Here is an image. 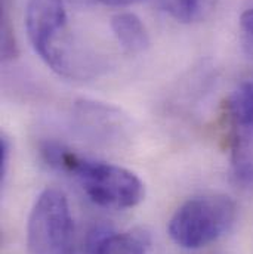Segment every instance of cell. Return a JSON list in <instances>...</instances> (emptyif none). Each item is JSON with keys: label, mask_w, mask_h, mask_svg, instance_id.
Masks as SVG:
<instances>
[{"label": "cell", "mask_w": 253, "mask_h": 254, "mask_svg": "<svg viewBox=\"0 0 253 254\" xmlns=\"http://www.w3.org/2000/svg\"><path fill=\"white\" fill-rule=\"evenodd\" d=\"M227 119L233 176L242 187L253 190V80L242 83L228 98Z\"/></svg>", "instance_id": "cell-5"}, {"label": "cell", "mask_w": 253, "mask_h": 254, "mask_svg": "<svg viewBox=\"0 0 253 254\" xmlns=\"http://www.w3.org/2000/svg\"><path fill=\"white\" fill-rule=\"evenodd\" d=\"M25 30L36 54L55 72L64 77L83 72V60L68 36L64 0H28Z\"/></svg>", "instance_id": "cell-2"}, {"label": "cell", "mask_w": 253, "mask_h": 254, "mask_svg": "<svg viewBox=\"0 0 253 254\" xmlns=\"http://www.w3.org/2000/svg\"><path fill=\"white\" fill-rule=\"evenodd\" d=\"M79 4H90V3H101L105 6H129L138 3L141 0H74Z\"/></svg>", "instance_id": "cell-12"}, {"label": "cell", "mask_w": 253, "mask_h": 254, "mask_svg": "<svg viewBox=\"0 0 253 254\" xmlns=\"http://www.w3.org/2000/svg\"><path fill=\"white\" fill-rule=\"evenodd\" d=\"M40 154L52 169L74 179L99 207L126 210L138 205L145 196L142 181L123 167L82 157L52 140L40 145Z\"/></svg>", "instance_id": "cell-1"}, {"label": "cell", "mask_w": 253, "mask_h": 254, "mask_svg": "<svg viewBox=\"0 0 253 254\" xmlns=\"http://www.w3.org/2000/svg\"><path fill=\"white\" fill-rule=\"evenodd\" d=\"M111 30L122 49L136 55L150 48L148 31L141 18L132 12H122L111 18Z\"/></svg>", "instance_id": "cell-7"}, {"label": "cell", "mask_w": 253, "mask_h": 254, "mask_svg": "<svg viewBox=\"0 0 253 254\" xmlns=\"http://www.w3.org/2000/svg\"><path fill=\"white\" fill-rule=\"evenodd\" d=\"M237 205L222 193H209L184 202L169 222L172 241L187 250H197L221 238L234 225Z\"/></svg>", "instance_id": "cell-3"}, {"label": "cell", "mask_w": 253, "mask_h": 254, "mask_svg": "<svg viewBox=\"0 0 253 254\" xmlns=\"http://www.w3.org/2000/svg\"><path fill=\"white\" fill-rule=\"evenodd\" d=\"M9 0H1V58L3 61H12L18 57V46L9 15Z\"/></svg>", "instance_id": "cell-9"}, {"label": "cell", "mask_w": 253, "mask_h": 254, "mask_svg": "<svg viewBox=\"0 0 253 254\" xmlns=\"http://www.w3.org/2000/svg\"><path fill=\"white\" fill-rule=\"evenodd\" d=\"M218 0H162L172 18L184 24L204 21L216 7Z\"/></svg>", "instance_id": "cell-8"}, {"label": "cell", "mask_w": 253, "mask_h": 254, "mask_svg": "<svg viewBox=\"0 0 253 254\" xmlns=\"http://www.w3.org/2000/svg\"><path fill=\"white\" fill-rule=\"evenodd\" d=\"M151 237L144 229L95 226L86 238V254H151Z\"/></svg>", "instance_id": "cell-6"}, {"label": "cell", "mask_w": 253, "mask_h": 254, "mask_svg": "<svg viewBox=\"0 0 253 254\" xmlns=\"http://www.w3.org/2000/svg\"><path fill=\"white\" fill-rule=\"evenodd\" d=\"M30 254H74V222L63 190H45L28 217Z\"/></svg>", "instance_id": "cell-4"}, {"label": "cell", "mask_w": 253, "mask_h": 254, "mask_svg": "<svg viewBox=\"0 0 253 254\" xmlns=\"http://www.w3.org/2000/svg\"><path fill=\"white\" fill-rule=\"evenodd\" d=\"M240 28L245 37V46L253 55V6L246 9L240 16Z\"/></svg>", "instance_id": "cell-10"}, {"label": "cell", "mask_w": 253, "mask_h": 254, "mask_svg": "<svg viewBox=\"0 0 253 254\" xmlns=\"http://www.w3.org/2000/svg\"><path fill=\"white\" fill-rule=\"evenodd\" d=\"M9 154H10V143H9L7 137L3 136L0 140V173H1V178L6 175V170H7Z\"/></svg>", "instance_id": "cell-11"}]
</instances>
